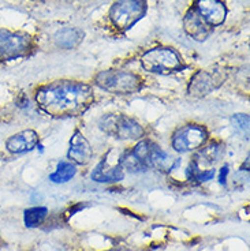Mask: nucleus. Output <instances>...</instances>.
I'll list each match as a JSON object with an SVG mask.
<instances>
[{
	"label": "nucleus",
	"instance_id": "nucleus-1",
	"mask_svg": "<svg viewBox=\"0 0 250 251\" xmlns=\"http://www.w3.org/2000/svg\"><path fill=\"white\" fill-rule=\"evenodd\" d=\"M94 100L89 85L82 82L57 81L37 89L38 108L54 118H71L82 115Z\"/></svg>",
	"mask_w": 250,
	"mask_h": 251
},
{
	"label": "nucleus",
	"instance_id": "nucleus-2",
	"mask_svg": "<svg viewBox=\"0 0 250 251\" xmlns=\"http://www.w3.org/2000/svg\"><path fill=\"white\" fill-rule=\"evenodd\" d=\"M167 160V153L152 141H141L132 151L120 156L122 168L129 172H144L150 168H162Z\"/></svg>",
	"mask_w": 250,
	"mask_h": 251
},
{
	"label": "nucleus",
	"instance_id": "nucleus-3",
	"mask_svg": "<svg viewBox=\"0 0 250 251\" xmlns=\"http://www.w3.org/2000/svg\"><path fill=\"white\" fill-rule=\"evenodd\" d=\"M94 85L113 94H132L142 88V81L137 74L129 71L107 70L94 78Z\"/></svg>",
	"mask_w": 250,
	"mask_h": 251
},
{
	"label": "nucleus",
	"instance_id": "nucleus-4",
	"mask_svg": "<svg viewBox=\"0 0 250 251\" xmlns=\"http://www.w3.org/2000/svg\"><path fill=\"white\" fill-rule=\"evenodd\" d=\"M142 67L153 74H171L185 69L182 57L172 48H153L144 53Z\"/></svg>",
	"mask_w": 250,
	"mask_h": 251
},
{
	"label": "nucleus",
	"instance_id": "nucleus-5",
	"mask_svg": "<svg viewBox=\"0 0 250 251\" xmlns=\"http://www.w3.org/2000/svg\"><path fill=\"white\" fill-rule=\"evenodd\" d=\"M146 13L144 0H118L110 11V18L120 30H127L136 25Z\"/></svg>",
	"mask_w": 250,
	"mask_h": 251
},
{
	"label": "nucleus",
	"instance_id": "nucleus-6",
	"mask_svg": "<svg viewBox=\"0 0 250 251\" xmlns=\"http://www.w3.org/2000/svg\"><path fill=\"white\" fill-rule=\"evenodd\" d=\"M30 50L31 40L28 34L0 29V62L26 56Z\"/></svg>",
	"mask_w": 250,
	"mask_h": 251
},
{
	"label": "nucleus",
	"instance_id": "nucleus-7",
	"mask_svg": "<svg viewBox=\"0 0 250 251\" xmlns=\"http://www.w3.org/2000/svg\"><path fill=\"white\" fill-rule=\"evenodd\" d=\"M101 128L119 139H138L144 135V128L132 118L123 115H110L101 122Z\"/></svg>",
	"mask_w": 250,
	"mask_h": 251
},
{
	"label": "nucleus",
	"instance_id": "nucleus-8",
	"mask_svg": "<svg viewBox=\"0 0 250 251\" xmlns=\"http://www.w3.org/2000/svg\"><path fill=\"white\" fill-rule=\"evenodd\" d=\"M208 139V132L198 125H188L176 130L172 135L171 145L178 153H188L195 151L205 144Z\"/></svg>",
	"mask_w": 250,
	"mask_h": 251
},
{
	"label": "nucleus",
	"instance_id": "nucleus-9",
	"mask_svg": "<svg viewBox=\"0 0 250 251\" xmlns=\"http://www.w3.org/2000/svg\"><path fill=\"white\" fill-rule=\"evenodd\" d=\"M120 156L115 161V157L111 158L110 151H108L106 157L96 165V168L92 172V180L97 183H116L122 180L125 172L120 164Z\"/></svg>",
	"mask_w": 250,
	"mask_h": 251
},
{
	"label": "nucleus",
	"instance_id": "nucleus-10",
	"mask_svg": "<svg viewBox=\"0 0 250 251\" xmlns=\"http://www.w3.org/2000/svg\"><path fill=\"white\" fill-rule=\"evenodd\" d=\"M194 10L209 26L222 25L227 15V8L220 0H197Z\"/></svg>",
	"mask_w": 250,
	"mask_h": 251
},
{
	"label": "nucleus",
	"instance_id": "nucleus-11",
	"mask_svg": "<svg viewBox=\"0 0 250 251\" xmlns=\"http://www.w3.org/2000/svg\"><path fill=\"white\" fill-rule=\"evenodd\" d=\"M67 156H69L70 161L74 164L86 165L88 163H90V160L93 157L92 146L88 142V139L85 138L80 131H75L74 135L71 137Z\"/></svg>",
	"mask_w": 250,
	"mask_h": 251
},
{
	"label": "nucleus",
	"instance_id": "nucleus-12",
	"mask_svg": "<svg viewBox=\"0 0 250 251\" xmlns=\"http://www.w3.org/2000/svg\"><path fill=\"white\" fill-rule=\"evenodd\" d=\"M38 144V135L34 130H24L14 134L6 141L7 151L14 154H21L33 151Z\"/></svg>",
	"mask_w": 250,
	"mask_h": 251
},
{
	"label": "nucleus",
	"instance_id": "nucleus-13",
	"mask_svg": "<svg viewBox=\"0 0 250 251\" xmlns=\"http://www.w3.org/2000/svg\"><path fill=\"white\" fill-rule=\"evenodd\" d=\"M183 26H185V30L189 36L198 40V41L205 40L211 33V26L206 24L195 10H190L186 14V17L183 19Z\"/></svg>",
	"mask_w": 250,
	"mask_h": 251
},
{
	"label": "nucleus",
	"instance_id": "nucleus-14",
	"mask_svg": "<svg viewBox=\"0 0 250 251\" xmlns=\"http://www.w3.org/2000/svg\"><path fill=\"white\" fill-rule=\"evenodd\" d=\"M220 85V82H216L212 74L200 71L193 76V79L190 81L189 85V93L193 96H205L209 92H212L213 89H216Z\"/></svg>",
	"mask_w": 250,
	"mask_h": 251
},
{
	"label": "nucleus",
	"instance_id": "nucleus-15",
	"mask_svg": "<svg viewBox=\"0 0 250 251\" xmlns=\"http://www.w3.org/2000/svg\"><path fill=\"white\" fill-rule=\"evenodd\" d=\"M81 31L74 27H64L55 34V44L63 50H74L82 41Z\"/></svg>",
	"mask_w": 250,
	"mask_h": 251
},
{
	"label": "nucleus",
	"instance_id": "nucleus-16",
	"mask_svg": "<svg viewBox=\"0 0 250 251\" xmlns=\"http://www.w3.org/2000/svg\"><path fill=\"white\" fill-rule=\"evenodd\" d=\"M77 174V167L71 161H62L57 164L56 171L50 175V180L54 183H66L71 180Z\"/></svg>",
	"mask_w": 250,
	"mask_h": 251
},
{
	"label": "nucleus",
	"instance_id": "nucleus-17",
	"mask_svg": "<svg viewBox=\"0 0 250 251\" xmlns=\"http://www.w3.org/2000/svg\"><path fill=\"white\" fill-rule=\"evenodd\" d=\"M48 216V209L45 206L29 207L24 212V221L28 228H37L44 223Z\"/></svg>",
	"mask_w": 250,
	"mask_h": 251
},
{
	"label": "nucleus",
	"instance_id": "nucleus-18",
	"mask_svg": "<svg viewBox=\"0 0 250 251\" xmlns=\"http://www.w3.org/2000/svg\"><path fill=\"white\" fill-rule=\"evenodd\" d=\"M223 151H224V148L220 144H211L209 146L204 148L194 158H201V161L204 164L212 165L216 161H219L220 157L223 156Z\"/></svg>",
	"mask_w": 250,
	"mask_h": 251
},
{
	"label": "nucleus",
	"instance_id": "nucleus-19",
	"mask_svg": "<svg viewBox=\"0 0 250 251\" xmlns=\"http://www.w3.org/2000/svg\"><path fill=\"white\" fill-rule=\"evenodd\" d=\"M215 175H216V171L215 170H201V168L197 167V164L194 163L193 160L190 161V165H189L188 168V177L190 180L204 183L208 182V180H212Z\"/></svg>",
	"mask_w": 250,
	"mask_h": 251
},
{
	"label": "nucleus",
	"instance_id": "nucleus-20",
	"mask_svg": "<svg viewBox=\"0 0 250 251\" xmlns=\"http://www.w3.org/2000/svg\"><path fill=\"white\" fill-rule=\"evenodd\" d=\"M232 122L239 131L245 134L246 137L249 135V115L245 113H238L235 116H232Z\"/></svg>",
	"mask_w": 250,
	"mask_h": 251
},
{
	"label": "nucleus",
	"instance_id": "nucleus-21",
	"mask_svg": "<svg viewBox=\"0 0 250 251\" xmlns=\"http://www.w3.org/2000/svg\"><path fill=\"white\" fill-rule=\"evenodd\" d=\"M228 172H230V170H228V165H224V167L220 170L219 182L222 183V184H225V180H227V175H228Z\"/></svg>",
	"mask_w": 250,
	"mask_h": 251
}]
</instances>
